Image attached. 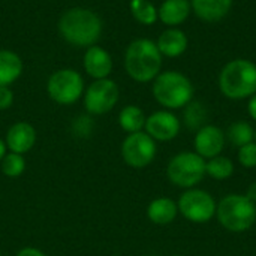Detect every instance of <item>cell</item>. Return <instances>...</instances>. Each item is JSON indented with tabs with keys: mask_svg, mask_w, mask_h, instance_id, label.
Returning a JSON list of instances; mask_svg holds the SVG:
<instances>
[{
	"mask_svg": "<svg viewBox=\"0 0 256 256\" xmlns=\"http://www.w3.org/2000/svg\"><path fill=\"white\" fill-rule=\"evenodd\" d=\"M190 6L200 20L216 22L228 15L232 0H190Z\"/></svg>",
	"mask_w": 256,
	"mask_h": 256,
	"instance_id": "cell-15",
	"label": "cell"
},
{
	"mask_svg": "<svg viewBox=\"0 0 256 256\" xmlns=\"http://www.w3.org/2000/svg\"><path fill=\"white\" fill-rule=\"evenodd\" d=\"M182 129V123L176 114L168 110H160L150 114L146 120L144 132L148 134L154 141H171L174 140Z\"/></svg>",
	"mask_w": 256,
	"mask_h": 256,
	"instance_id": "cell-11",
	"label": "cell"
},
{
	"mask_svg": "<svg viewBox=\"0 0 256 256\" xmlns=\"http://www.w3.org/2000/svg\"><path fill=\"white\" fill-rule=\"evenodd\" d=\"M183 120L184 124L190 129V130H198L202 126H206V120H207V110L201 102H189L184 106V112H183Z\"/></svg>",
	"mask_w": 256,
	"mask_h": 256,
	"instance_id": "cell-24",
	"label": "cell"
},
{
	"mask_svg": "<svg viewBox=\"0 0 256 256\" xmlns=\"http://www.w3.org/2000/svg\"><path fill=\"white\" fill-rule=\"evenodd\" d=\"M84 108L90 116H104L110 112L120 99V88L110 78L94 80L84 90Z\"/></svg>",
	"mask_w": 256,
	"mask_h": 256,
	"instance_id": "cell-9",
	"label": "cell"
},
{
	"mask_svg": "<svg viewBox=\"0 0 256 256\" xmlns=\"http://www.w3.org/2000/svg\"><path fill=\"white\" fill-rule=\"evenodd\" d=\"M248 111H249V116L256 122V93L254 96H250L249 99V104H248Z\"/></svg>",
	"mask_w": 256,
	"mask_h": 256,
	"instance_id": "cell-29",
	"label": "cell"
},
{
	"mask_svg": "<svg viewBox=\"0 0 256 256\" xmlns=\"http://www.w3.org/2000/svg\"><path fill=\"white\" fill-rule=\"evenodd\" d=\"M178 213L194 224H207L213 216H216V201L214 198L202 189H186L178 202Z\"/></svg>",
	"mask_w": 256,
	"mask_h": 256,
	"instance_id": "cell-8",
	"label": "cell"
},
{
	"mask_svg": "<svg viewBox=\"0 0 256 256\" xmlns=\"http://www.w3.org/2000/svg\"><path fill=\"white\" fill-rule=\"evenodd\" d=\"M156 141L144 130L129 134L122 142V158L130 168H146L156 158Z\"/></svg>",
	"mask_w": 256,
	"mask_h": 256,
	"instance_id": "cell-10",
	"label": "cell"
},
{
	"mask_svg": "<svg viewBox=\"0 0 256 256\" xmlns=\"http://www.w3.org/2000/svg\"><path fill=\"white\" fill-rule=\"evenodd\" d=\"M190 10L189 0H165L158 9V18L170 27H177L186 21Z\"/></svg>",
	"mask_w": 256,
	"mask_h": 256,
	"instance_id": "cell-16",
	"label": "cell"
},
{
	"mask_svg": "<svg viewBox=\"0 0 256 256\" xmlns=\"http://www.w3.org/2000/svg\"><path fill=\"white\" fill-rule=\"evenodd\" d=\"M0 256H2V255H0Z\"/></svg>",
	"mask_w": 256,
	"mask_h": 256,
	"instance_id": "cell-34",
	"label": "cell"
},
{
	"mask_svg": "<svg viewBox=\"0 0 256 256\" xmlns=\"http://www.w3.org/2000/svg\"><path fill=\"white\" fill-rule=\"evenodd\" d=\"M14 104V92L8 86L0 87V111L9 110Z\"/></svg>",
	"mask_w": 256,
	"mask_h": 256,
	"instance_id": "cell-27",
	"label": "cell"
},
{
	"mask_svg": "<svg viewBox=\"0 0 256 256\" xmlns=\"http://www.w3.org/2000/svg\"><path fill=\"white\" fill-rule=\"evenodd\" d=\"M174 256H180V255H174Z\"/></svg>",
	"mask_w": 256,
	"mask_h": 256,
	"instance_id": "cell-33",
	"label": "cell"
},
{
	"mask_svg": "<svg viewBox=\"0 0 256 256\" xmlns=\"http://www.w3.org/2000/svg\"><path fill=\"white\" fill-rule=\"evenodd\" d=\"M219 88L228 99L240 100L256 93V64L246 58L226 63L219 75Z\"/></svg>",
	"mask_w": 256,
	"mask_h": 256,
	"instance_id": "cell-3",
	"label": "cell"
},
{
	"mask_svg": "<svg viewBox=\"0 0 256 256\" xmlns=\"http://www.w3.org/2000/svg\"><path fill=\"white\" fill-rule=\"evenodd\" d=\"M124 69L136 82L153 81L162 69V54L156 42L146 38L132 40L124 52Z\"/></svg>",
	"mask_w": 256,
	"mask_h": 256,
	"instance_id": "cell-2",
	"label": "cell"
},
{
	"mask_svg": "<svg viewBox=\"0 0 256 256\" xmlns=\"http://www.w3.org/2000/svg\"><path fill=\"white\" fill-rule=\"evenodd\" d=\"M130 12L134 18L144 26H152L154 24L158 18V9L150 0H130L129 3Z\"/></svg>",
	"mask_w": 256,
	"mask_h": 256,
	"instance_id": "cell-23",
	"label": "cell"
},
{
	"mask_svg": "<svg viewBox=\"0 0 256 256\" xmlns=\"http://www.w3.org/2000/svg\"><path fill=\"white\" fill-rule=\"evenodd\" d=\"M82 66L87 75L93 80H104L112 72V58L111 54L102 46L92 45L84 52Z\"/></svg>",
	"mask_w": 256,
	"mask_h": 256,
	"instance_id": "cell-14",
	"label": "cell"
},
{
	"mask_svg": "<svg viewBox=\"0 0 256 256\" xmlns=\"http://www.w3.org/2000/svg\"><path fill=\"white\" fill-rule=\"evenodd\" d=\"M159 51L165 57H178L188 48V36L183 30L171 27L160 33L156 42Z\"/></svg>",
	"mask_w": 256,
	"mask_h": 256,
	"instance_id": "cell-17",
	"label": "cell"
},
{
	"mask_svg": "<svg viewBox=\"0 0 256 256\" xmlns=\"http://www.w3.org/2000/svg\"><path fill=\"white\" fill-rule=\"evenodd\" d=\"M60 36L74 46L96 45L102 34L100 16L87 8H70L64 10L57 22Z\"/></svg>",
	"mask_w": 256,
	"mask_h": 256,
	"instance_id": "cell-1",
	"label": "cell"
},
{
	"mask_svg": "<svg viewBox=\"0 0 256 256\" xmlns=\"http://www.w3.org/2000/svg\"><path fill=\"white\" fill-rule=\"evenodd\" d=\"M166 176L172 184L183 189H192L206 176V159L195 152L178 153L168 162Z\"/></svg>",
	"mask_w": 256,
	"mask_h": 256,
	"instance_id": "cell-6",
	"label": "cell"
},
{
	"mask_svg": "<svg viewBox=\"0 0 256 256\" xmlns=\"http://www.w3.org/2000/svg\"><path fill=\"white\" fill-rule=\"evenodd\" d=\"M226 138L228 141L236 146V147H243L252 141H255V129L248 123V122H236L228 128L226 132Z\"/></svg>",
	"mask_w": 256,
	"mask_h": 256,
	"instance_id": "cell-21",
	"label": "cell"
},
{
	"mask_svg": "<svg viewBox=\"0 0 256 256\" xmlns=\"http://www.w3.org/2000/svg\"><path fill=\"white\" fill-rule=\"evenodd\" d=\"M177 214H178L177 202L166 196L153 200L147 207V218L150 219V222L156 225H168L174 222Z\"/></svg>",
	"mask_w": 256,
	"mask_h": 256,
	"instance_id": "cell-18",
	"label": "cell"
},
{
	"mask_svg": "<svg viewBox=\"0 0 256 256\" xmlns=\"http://www.w3.org/2000/svg\"><path fill=\"white\" fill-rule=\"evenodd\" d=\"M48 96L58 105H72L84 94V78L75 69H60L50 75L46 81Z\"/></svg>",
	"mask_w": 256,
	"mask_h": 256,
	"instance_id": "cell-7",
	"label": "cell"
},
{
	"mask_svg": "<svg viewBox=\"0 0 256 256\" xmlns=\"http://www.w3.org/2000/svg\"><path fill=\"white\" fill-rule=\"evenodd\" d=\"M6 153H8L6 142H4V140H2V138H0V162H2V159L6 156Z\"/></svg>",
	"mask_w": 256,
	"mask_h": 256,
	"instance_id": "cell-31",
	"label": "cell"
},
{
	"mask_svg": "<svg viewBox=\"0 0 256 256\" xmlns=\"http://www.w3.org/2000/svg\"><path fill=\"white\" fill-rule=\"evenodd\" d=\"M238 162L244 168H255L256 166V142L252 141L238 148Z\"/></svg>",
	"mask_w": 256,
	"mask_h": 256,
	"instance_id": "cell-26",
	"label": "cell"
},
{
	"mask_svg": "<svg viewBox=\"0 0 256 256\" xmlns=\"http://www.w3.org/2000/svg\"><path fill=\"white\" fill-rule=\"evenodd\" d=\"M225 138L226 136L220 128H218L214 124H206L196 130V135L194 138L195 153L200 154L206 160L216 158L224 150Z\"/></svg>",
	"mask_w": 256,
	"mask_h": 256,
	"instance_id": "cell-12",
	"label": "cell"
},
{
	"mask_svg": "<svg viewBox=\"0 0 256 256\" xmlns=\"http://www.w3.org/2000/svg\"><path fill=\"white\" fill-rule=\"evenodd\" d=\"M152 92L156 102L166 110L184 108L194 98V86L190 80L177 70L160 72L153 80Z\"/></svg>",
	"mask_w": 256,
	"mask_h": 256,
	"instance_id": "cell-4",
	"label": "cell"
},
{
	"mask_svg": "<svg viewBox=\"0 0 256 256\" xmlns=\"http://www.w3.org/2000/svg\"><path fill=\"white\" fill-rule=\"evenodd\" d=\"M0 168H2V172L6 177L18 178L26 171V159H24L22 154H16V153L8 152L6 156L0 162Z\"/></svg>",
	"mask_w": 256,
	"mask_h": 256,
	"instance_id": "cell-25",
	"label": "cell"
},
{
	"mask_svg": "<svg viewBox=\"0 0 256 256\" xmlns=\"http://www.w3.org/2000/svg\"><path fill=\"white\" fill-rule=\"evenodd\" d=\"M255 142H256V129H255Z\"/></svg>",
	"mask_w": 256,
	"mask_h": 256,
	"instance_id": "cell-32",
	"label": "cell"
},
{
	"mask_svg": "<svg viewBox=\"0 0 256 256\" xmlns=\"http://www.w3.org/2000/svg\"><path fill=\"white\" fill-rule=\"evenodd\" d=\"M246 196H248L252 202H255L256 204V183H252V184L249 186V189H248V192H246Z\"/></svg>",
	"mask_w": 256,
	"mask_h": 256,
	"instance_id": "cell-30",
	"label": "cell"
},
{
	"mask_svg": "<svg viewBox=\"0 0 256 256\" xmlns=\"http://www.w3.org/2000/svg\"><path fill=\"white\" fill-rule=\"evenodd\" d=\"M21 57L10 50H0V87L14 84L22 74Z\"/></svg>",
	"mask_w": 256,
	"mask_h": 256,
	"instance_id": "cell-19",
	"label": "cell"
},
{
	"mask_svg": "<svg viewBox=\"0 0 256 256\" xmlns=\"http://www.w3.org/2000/svg\"><path fill=\"white\" fill-rule=\"evenodd\" d=\"M219 224L231 232H243L256 220V204L246 195L231 194L220 200L216 207Z\"/></svg>",
	"mask_w": 256,
	"mask_h": 256,
	"instance_id": "cell-5",
	"label": "cell"
},
{
	"mask_svg": "<svg viewBox=\"0 0 256 256\" xmlns=\"http://www.w3.org/2000/svg\"><path fill=\"white\" fill-rule=\"evenodd\" d=\"M15 256H46L40 249H36V248H32V246H27V248H22L16 252Z\"/></svg>",
	"mask_w": 256,
	"mask_h": 256,
	"instance_id": "cell-28",
	"label": "cell"
},
{
	"mask_svg": "<svg viewBox=\"0 0 256 256\" xmlns=\"http://www.w3.org/2000/svg\"><path fill=\"white\" fill-rule=\"evenodd\" d=\"M146 120L144 111L136 105H126L118 114V124L128 135L144 130Z\"/></svg>",
	"mask_w": 256,
	"mask_h": 256,
	"instance_id": "cell-20",
	"label": "cell"
},
{
	"mask_svg": "<svg viewBox=\"0 0 256 256\" xmlns=\"http://www.w3.org/2000/svg\"><path fill=\"white\" fill-rule=\"evenodd\" d=\"M36 140H38V134L33 124H30L28 122H16L9 126L4 142L8 152L24 156L34 147Z\"/></svg>",
	"mask_w": 256,
	"mask_h": 256,
	"instance_id": "cell-13",
	"label": "cell"
},
{
	"mask_svg": "<svg viewBox=\"0 0 256 256\" xmlns=\"http://www.w3.org/2000/svg\"><path fill=\"white\" fill-rule=\"evenodd\" d=\"M206 174L214 180H226L234 174V164L226 156H216L206 160Z\"/></svg>",
	"mask_w": 256,
	"mask_h": 256,
	"instance_id": "cell-22",
	"label": "cell"
}]
</instances>
